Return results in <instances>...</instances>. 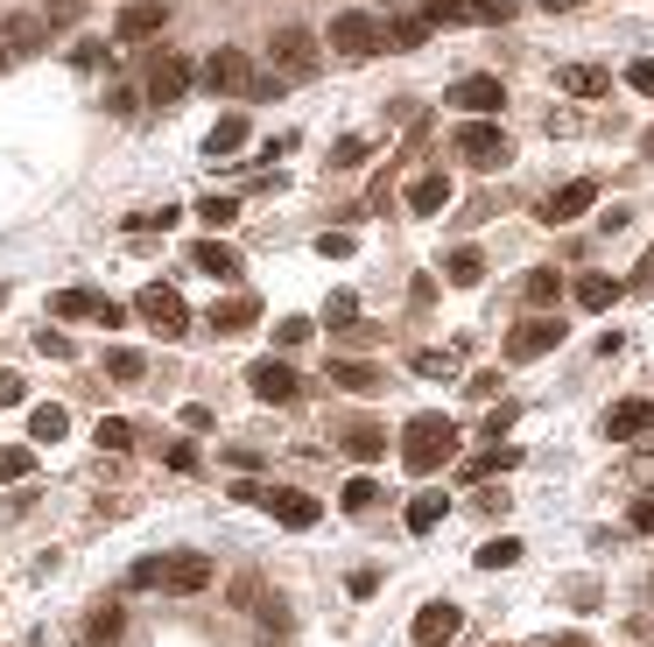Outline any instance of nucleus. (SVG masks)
<instances>
[{
    "mask_svg": "<svg viewBox=\"0 0 654 647\" xmlns=\"http://www.w3.org/2000/svg\"><path fill=\"white\" fill-rule=\"evenodd\" d=\"M451 458H457V423L451 415H415V423L401 430V464H408L415 478L443 472Z\"/></svg>",
    "mask_w": 654,
    "mask_h": 647,
    "instance_id": "nucleus-1",
    "label": "nucleus"
},
{
    "mask_svg": "<svg viewBox=\"0 0 654 647\" xmlns=\"http://www.w3.org/2000/svg\"><path fill=\"white\" fill-rule=\"evenodd\" d=\"M457 155H465L471 170H507V162H514V141L493 127V120H465V127H457Z\"/></svg>",
    "mask_w": 654,
    "mask_h": 647,
    "instance_id": "nucleus-2",
    "label": "nucleus"
},
{
    "mask_svg": "<svg viewBox=\"0 0 654 647\" xmlns=\"http://www.w3.org/2000/svg\"><path fill=\"white\" fill-rule=\"evenodd\" d=\"M134 318L155 324L162 338H184V331H190V310H184V296H176L169 282H148V289L134 296Z\"/></svg>",
    "mask_w": 654,
    "mask_h": 647,
    "instance_id": "nucleus-3",
    "label": "nucleus"
},
{
    "mask_svg": "<svg viewBox=\"0 0 654 647\" xmlns=\"http://www.w3.org/2000/svg\"><path fill=\"white\" fill-rule=\"evenodd\" d=\"M267 57H275L281 78H317V64H324V50H317V36H310V28H275Z\"/></svg>",
    "mask_w": 654,
    "mask_h": 647,
    "instance_id": "nucleus-4",
    "label": "nucleus"
},
{
    "mask_svg": "<svg viewBox=\"0 0 654 647\" xmlns=\"http://www.w3.org/2000/svg\"><path fill=\"white\" fill-rule=\"evenodd\" d=\"M324 42H331L345 64H366V57L380 50V22H374V14H331V36H324Z\"/></svg>",
    "mask_w": 654,
    "mask_h": 647,
    "instance_id": "nucleus-5",
    "label": "nucleus"
},
{
    "mask_svg": "<svg viewBox=\"0 0 654 647\" xmlns=\"http://www.w3.org/2000/svg\"><path fill=\"white\" fill-rule=\"evenodd\" d=\"M247 387H254V401H295L303 395V373L289 366V359H254V366H247Z\"/></svg>",
    "mask_w": 654,
    "mask_h": 647,
    "instance_id": "nucleus-6",
    "label": "nucleus"
},
{
    "mask_svg": "<svg viewBox=\"0 0 654 647\" xmlns=\"http://www.w3.org/2000/svg\"><path fill=\"white\" fill-rule=\"evenodd\" d=\"M190 85H198L190 57L162 50V57H155V71H148V99H155V107H184V92H190Z\"/></svg>",
    "mask_w": 654,
    "mask_h": 647,
    "instance_id": "nucleus-7",
    "label": "nucleus"
},
{
    "mask_svg": "<svg viewBox=\"0 0 654 647\" xmlns=\"http://www.w3.org/2000/svg\"><path fill=\"white\" fill-rule=\"evenodd\" d=\"M443 99H451L457 113H471V120H493L500 107H507V85H500V78H486V71H479V78H457Z\"/></svg>",
    "mask_w": 654,
    "mask_h": 647,
    "instance_id": "nucleus-8",
    "label": "nucleus"
},
{
    "mask_svg": "<svg viewBox=\"0 0 654 647\" xmlns=\"http://www.w3.org/2000/svg\"><path fill=\"white\" fill-rule=\"evenodd\" d=\"M204 584H212V556H204V549L162 556V592H176V598H198Z\"/></svg>",
    "mask_w": 654,
    "mask_h": 647,
    "instance_id": "nucleus-9",
    "label": "nucleus"
},
{
    "mask_svg": "<svg viewBox=\"0 0 654 647\" xmlns=\"http://www.w3.org/2000/svg\"><path fill=\"white\" fill-rule=\"evenodd\" d=\"M198 85H204V92H247V85H254V71H247V57L240 50H212V57H204V71H198Z\"/></svg>",
    "mask_w": 654,
    "mask_h": 647,
    "instance_id": "nucleus-10",
    "label": "nucleus"
},
{
    "mask_svg": "<svg viewBox=\"0 0 654 647\" xmlns=\"http://www.w3.org/2000/svg\"><path fill=\"white\" fill-rule=\"evenodd\" d=\"M591 204H599V176H570L563 190H549L542 219H549V225H570V219H584Z\"/></svg>",
    "mask_w": 654,
    "mask_h": 647,
    "instance_id": "nucleus-11",
    "label": "nucleus"
},
{
    "mask_svg": "<svg viewBox=\"0 0 654 647\" xmlns=\"http://www.w3.org/2000/svg\"><path fill=\"white\" fill-rule=\"evenodd\" d=\"M556 345H563V324L556 318H528V324L507 331V359H521V366H528V359H542V352H556Z\"/></svg>",
    "mask_w": 654,
    "mask_h": 647,
    "instance_id": "nucleus-12",
    "label": "nucleus"
},
{
    "mask_svg": "<svg viewBox=\"0 0 654 647\" xmlns=\"http://www.w3.org/2000/svg\"><path fill=\"white\" fill-rule=\"evenodd\" d=\"M162 28H169V0H127L121 22H113V36L121 42H148V36H162Z\"/></svg>",
    "mask_w": 654,
    "mask_h": 647,
    "instance_id": "nucleus-13",
    "label": "nucleus"
},
{
    "mask_svg": "<svg viewBox=\"0 0 654 647\" xmlns=\"http://www.w3.org/2000/svg\"><path fill=\"white\" fill-rule=\"evenodd\" d=\"M457 626H465V612H457L451 598H437V606H423V612H415V626H408V634H415V647H451V640H457Z\"/></svg>",
    "mask_w": 654,
    "mask_h": 647,
    "instance_id": "nucleus-14",
    "label": "nucleus"
},
{
    "mask_svg": "<svg viewBox=\"0 0 654 647\" xmlns=\"http://www.w3.org/2000/svg\"><path fill=\"white\" fill-rule=\"evenodd\" d=\"M324 381H331L338 395H380V387H388V373H380L374 359H331V373H324Z\"/></svg>",
    "mask_w": 654,
    "mask_h": 647,
    "instance_id": "nucleus-15",
    "label": "nucleus"
},
{
    "mask_svg": "<svg viewBox=\"0 0 654 647\" xmlns=\"http://www.w3.org/2000/svg\"><path fill=\"white\" fill-rule=\"evenodd\" d=\"M605 436H613V444H647L654 436V401H619V409L605 415Z\"/></svg>",
    "mask_w": 654,
    "mask_h": 647,
    "instance_id": "nucleus-16",
    "label": "nucleus"
},
{
    "mask_svg": "<svg viewBox=\"0 0 654 647\" xmlns=\"http://www.w3.org/2000/svg\"><path fill=\"white\" fill-rule=\"evenodd\" d=\"M267 507H275V521H281V528H295V535L324 521V500H317V493H289V486H275V500H267Z\"/></svg>",
    "mask_w": 654,
    "mask_h": 647,
    "instance_id": "nucleus-17",
    "label": "nucleus"
},
{
    "mask_svg": "<svg viewBox=\"0 0 654 647\" xmlns=\"http://www.w3.org/2000/svg\"><path fill=\"white\" fill-rule=\"evenodd\" d=\"M556 92H570V99H605V92H613V71H605V64H563V71H556Z\"/></svg>",
    "mask_w": 654,
    "mask_h": 647,
    "instance_id": "nucleus-18",
    "label": "nucleus"
},
{
    "mask_svg": "<svg viewBox=\"0 0 654 647\" xmlns=\"http://www.w3.org/2000/svg\"><path fill=\"white\" fill-rule=\"evenodd\" d=\"M190 267L212 275V282H240V253H232L226 239H198V247H190Z\"/></svg>",
    "mask_w": 654,
    "mask_h": 647,
    "instance_id": "nucleus-19",
    "label": "nucleus"
},
{
    "mask_svg": "<svg viewBox=\"0 0 654 647\" xmlns=\"http://www.w3.org/2000/svg\"><path fill=\"white\" fill-rule=\"evenodd\" d=\"M254 318H261L254 296H226V303H212V318H204V324H212L218 338H232V331H254Z\"/></svg>",
    "mask_w": 654,
    "mask_h": 647,
    "instance_id": "nucleus-20",
    "label": "nucleus"
},
{
    "mask_svg": "<svg viewBox=\"0 0 654 647\" xmlns=\"http://www.w3.org/2000/svg\"><path fill=\"white\" fill-rule=\"evenodd\" d=\"M443 282H451V289H479L486 282V253L479 247H451L443 253Z\"/></svg>",
    "mask_w": 654,
    "mask_h": 647,
    "instance_id": "nucleus-21",
    "label": "nucleus"
},
{
    "mask_svg": "<svg viewBox=\"0 0 654 647\" xmlns=\"http://www.w3.org/2000/svg\"><path fill=\"white\" fill-rule=\"evenodd\" d=\"M0 42H8L14 57H28V50H42V42H50V22H42V14H14V22L0 28Z\"/></svg>",
    "mask_w": 654,
    "mask_h": 647,
    "instance_id": "nucleus-22",
    "label": "nucleus"
},
{
    "mask_svg": "<svg viewBox=\"0 0 654 647\" xmlns=\"http://www.w3.org/2000/svg\"><path fill=\"white\" fill-rule=\"evenodd\" d=\"M380 42H388V50H423L429 22H423V14H388V22H380Z\"/></svg>",
    "mask_w": 654,
    "mask_h": 647,
    "instance_id": "nucleus-23",
    "label": "nucleus"
},
{
    "mask_svg": "<svg viewBox=\"0 0 654 647\" xmlns=\"http://www.w3.org/2000/svg\"><path fill=\"white\" fill-rule=\"evenodd\" d=\"M338 444H345V458H360V464L388 458V430H380V423H352L345 436H338Z\"/></svg>",
    "mask_w": 654,
    "mask_h": 647,
    "instance_id": "nucleus-24",
    "label": "nucleus"
},
{
    "mask_svg": "<svg viewBox=\"0 0 654 647\" xmlns=\"http://www.w3.org/2000/svg\"><path fill=\"white\" fill-rule=\"evenodd\" d=\"M443 204H451V176H437V170H429V176H415V184H408V212H443Z\"/></svg>",
    "mask_w": 654,
    "mask_h": 647,
    "instance_id": "nucleus-25",
    "label": "nucleus"
},
{
    "mask_svg": "<svg viewBox=\"0 0 654 647\" xmlns=\"http://www.w3.org/2000/svg\"><path fill=\"white\" fill-rule=\"evenodd\" d=\"M570 296H577V310H613L619 296H627V282H613V275H584Z\"/></svg>",
    "mask_w": 654,
    "mask_h": 647,
    "instance_id": "nucleus-26",
    "label": "nucleus"
},
{
    "mask_svg": "<svg viewBox=\"0 0 654 647\" xmlns=\"http://www.w3.org/2000/svg\"><path fill=\"white\" fill-rule=\"evenodd\" d=\"M64 430H71V409H64V401H36V409H28V436H36V444H56Z\"/></svg>",
    "mask_w": 654,
    "mask_h": 647,
    "instance_id": "nucleus-27",
    "label": "nucleus"
},
{
    "mask_svg": "<svg viewBox=\"0 0 654 647\" xmlns=\"http://www.w3.org/2000/svg\"><path fill=\"white\" fill-rule=\"evenodd\" d=\"M232 148H247V120H240V113H226L212 134H204V155H212V162H226Z\"/></svg>",
    "mask_w": 654,
    "mask_h": 647,
    "instance_id": "nucleus-28",
    "label": "nucleus"
},
{
    "mask_svg": "<svg viewBox=\"0 0 654 647\" xmlns=\"http://www.w3.org/2000/svg\"><path fill=\"white\" fill-rule=\"evenodd\" d=\"M443 514H451V500H443V493H415V500H408V535H429Z\"/></svg>",
    "mask_w": 654,
    "mask_h": 647,
    "instance_id": "nucleus-29",
    "label": "nucleus"
},
{
    "mask_svg": "<svg viewBox=\"0 0 654 647\" xmlns=\"http://www.w3.org/2000/svg\"><path fill=\"white\" fill-rule=\"evenodd\" d=\"M521 296H528V303H534V310H549V303H556V296H563V282H556V267H528V275H521Z\"/></svg>",
    "mask_w": 654,
    "mask_h": 647,
    "instance_id": "nucleus-30",
    "label": "nucleus"
},
{
    "mask_svg": "<svg viewBox=\"0 0 654 647\" xmlns=\"http://www.w3.org/2000/svg\"><path fill=\"white\" fill-rule=\"evenodd\" d=\"M374 500H380V486H374V478H345V486H338V507H345V514H374Z\"/></svg>",
    "mask_w": 654,
    "mask_h": 647,
    "instance_id": "nucleus-31",
    "label": "nucleus"
},
{
    "mask_svg": "<svg viewBox=\"0 0 654 647\" xmlns=\"http://www.w3.org/2000/svg\"><path fill=\"white\" fill-rule=\"evenodd\" d=\"M106 373H113V381H121V387H134V381H141V373H148V359L134 352V345H113V352H106Z\"/></svg>",
    "mask_w": 654,
    "mask_h": 647,
    "instance_id": "nucleus-32",
    "label": "nucleus"
},
{
    "mask_svg": "<svg viewBox=\"0 0 654 647\" xmlns=\"http://www.w3.org/2000/svg\"><path fill=\"white\" fill-rule=\"evenodd\" d=\"M50 310H56V318H99V310H106V296H92V289H64Z\"/></svg>",
    "mask_w": 654,
    "mask_h": 647,
    "instance_id": "nucleus-33",
    "label": "nucleus"
},
{
    "mask_svg": "<svg viewBox=\"0 0 654 647\" xmlns=\"http://www.w3.org/2000/svg\"><path fill=\"white\" fill-rule=\"evenodd\" d=\"M514 563H521V542H514V535H493L479 549V570H514Z\"/></svg>",
    "mask_w": 654,
    "mask_h": 647,
    "instance_id": "nucleus-34",
    "label": "nucleus"
},
{
    "mask_svg": "<svg viewBox=\"0 0 654 647\" xmlns=\"http://www.w3.org/2000/svg\"><path fill=\"white\" fill-rule=\"evenodd\" d=\"M121 626H127V612H121V606H99L92 620H85V634H92L99 647H113V640H121Z\"/></svg>",
    "mask_w": 654,
    "mask_h": 647,
    "instance_id": "nucleus-35",
    "label": "nucleus"
},
{
    "mask_svg": "<svg viewBox=\"0 0 654 647\" xmlns=\"http://www.w3.org/2000/svg\"><path fill=\"white\" fill-rule=\"evenodd\" d=\"M99 450H113V458H121V450H134V423H121V415H99Z\"/></svg>",
    "mask_w": 654,
    "mask_h": 647,
    "instance_id": "nucleus-36",
    "label": "nucleus"
},
{
    "mask_svg": "<svg viewBox=\"0 0 654 647\" xmlns=\"http://www.w3.org/2000/svg\"><path fill=\"white\" fill-rule=\"evenodd\" d=\"M28 472H36V450H28V444H8V450H0V478H8V486H22Z\"/></svg>",
    "mask_w": 654,
    "mask_h": 647,
    "instance_id": "nucleus-37",
    "label": "nucleus"
},
{
    "mask_svg": "<svg viewBox=\"0 0 654 647\" xmlns=\"http://www.w3.org/2000/svg\"><path fill=\"white\" fill-rule=\"evenodd\" d=\"M415 14H423L429 28H451V22H465V14H471V0H423Z\"/></svg>",
    "mask_w": 654,
    "mask_h": 647,
    "instance_id": "nucleus-38",
    "label": "nucleus"
},
{
    "mask_svg": "<svg viewBox=\"0 0 654 647\" xmlns=\"http://www.w3.org/2000/svg\"><path fill=\"white\" fill-rule=\"evenodd\" d=\"M198 219L218 233V225H232V219H240V198H218V190H212V198H198Z\"/></svg>",
    "mask_w": 654,
    "mask_h": 647,
    "instance_id": "nucleus-39",
    "label": "nucleus"
},
{
    "mask_svg": "<svg viewBox=\"0 0 654 647\" xmlns=\"http://www.w3.org/2000/svg\"><path fill=\"white\" fill-rule=\"evenodd\" d=\"M471 22H514V0H471Z\"/></svg>",
    "mask_w": 654,
    "mask_h": 647,
    "instance_id": "nucleus-40",
    "label": "nucleus"
},
{
    "mask_svg": "<svg viewBox=\"0 0 654 647\" xmlns=\"http://www.w3.org/2000/svg\"><path fill=\"white\" fill-rule=\"evenodd\" d=\"M127 584H141V592H155V584H162V556H141V563L127 570Z\"/></svg>",
    "mask_w": 654,
    "mask_h": 647,
    "instance_id": "nucleus-41",
    "label": "nucleus"
},
{
    "mask_svg": "<svg viewBox=\"0 0 654 647\" xmlns=\"http://www.w3.org/2000/svg\"><path fill=\"white\" fill-rule=\"evenodd\" d=\"M155 225H176V204H162V212H134L127 233H155Z\"/></svg>",
    "mask_w": 654,
    "mask_h": 647,
    "instance_id": "nucleus-42",
    "label": "nucleus"
},
{
    "mask_svg": "<svg viewBox=\"0 0 654 647\" xmlns=\"http://www.w3.org/2000/svg\"><path fill=\"white\" fill-rule=\"evenodd\" d=\"M627 85H633V92H647V99H654V57H633V64H627Z\"/></svg>",
    "mask_w": 654,
    "mask_h": 647,
    "instance_id": "nucleus-43",
    "label": "nucleus"
},
{
    "mask_svg": "<svg viewBox=\"0 0 654 647\" xmlns=\"http://www.w3.org/2000/svg\"><path fill=\"white\" fill-rule=\"evenodd\" d=\"M261 626H267V634H281V626H289V606H281V598H261Z\"/></svg>",
    "mask_w": 654,
    "mask_h": 647,
    "instance_id": "nucleus-44",
    "label": "nucleus"
},
{
    "mask_svg": "<svg viewBox=\"0 0 654 647\" xmlns=\"http://www.w3.org/2000/svg\"><path fill=\"white\" fill-rule=\"evenodd\" d=\"M310 338V318H281L275 324V345H303Z\"/></svg>",
    "mask_w": 654,
    "mask_h": 647,
    "instance_id": "nucleus-45",
    "label": "nucleus"
},
{
    "mask_svg": "<svg viewBox=\"0 0 654 647\" xmlns=\"http://www.w3.org/2000/svg\"><path fill=\"white\" fill-rule=\"evenodd\" d=\"M14 401H28V381L22 373H0V409H14Z\"/></svg>",
    "mask_w": 654,
    "mask_h": 647,
    "instance_id": "nucleus-46",
    "label": "nucleus"
},
{
    "mask_svg": "<svg viewBox=\"0 0 654 647\" xmlns=\"http://www.w3.org/2000/svg\"><path fill=\"white\" fill-rule=\"evenodd\" d=\"M366 162V141H338V155H331V170H360Z\"/></svg>",
    "mask_w": 654,
    "mask_h": 647,
    "instance_id": "nucleus-47",
    "label": "nucleus"
},
{
    "mask_svg": "<svg viewBox=\"0 0 654 647\" xmlns=\"http://www.w3.org/2000/svg\"><path fill=\"white\" fill-rule=\"evenodd\" d=\"M317 253H324V261H345V253H352V233H324Z\"/></svg>",
    "mask_w": 654,
    "mask_h": 647,
    "instance_id": "nucleus-48",
    "label": "nucleus"
},
{
    "mask_svg": "<svg viewBox=\"0 0 654 647\" xmlns=\"http://www.w3.org/2000/svg\"><path fill=\"white\" fill-rule=\"evenodd\" d=\"M627 521H633L641 535H654V493H647V500H633V507H627Z\"/></svg>",
    "mask_w": 654,
    "mask_h": 647,
    "instance_id": "nucleus-49",
    "label": "nucleus"
},
{
    "mask_svg": "<svg viewBox=\"0 0 654 647\" xmlns=\"http://www.w3.org/2000/svg\"><path fill=\"white\" fill-rule=\"evenodd\" d=\"M169 472H198V444H169Z\"/></svg>",
    "mask_w": 654,
    "mask_h": 647,
    "instance_id": "nucleus-50",
    "label": "nucleus"
},
{
    "mask_svg": "<svg viewBox=\"0 0 654 647\" xmlns=\"http://www.w3.org/2000/svg\"><path fill=\"white\" fill-rule=\"evenodd\" d=\"M36 345H42L50 359H71V338H64V331H36Z\"/></svg>",
    "mask_w": 654,
    "mask_h": 647,
    "instance_id": "nucleus-51",
    "label": "nucleus"
},
{
    "mask_svg": "<svg viewBox=\"0 0 654 647\" xmlns=\"http://www.w3.org/2000/svg\"><path fill=\"white\" fill-rule=\"evenodd\" d=\"M408 366H415V373H451V352H415Z\"/></svg>",
    "mask_w": 654,
    "mask_h": 647,
    "instance_id": "nucleus-52",
    "label": "nucleus"
},
{
    "mask_svg": "<svg viewBox=\"0 0 654 647\" xmlns=\"http://www.w3.org/2000/svg\"><path fill=\"white\" fill-rule=\"evenodd\" d=\"M500 430H514V401H500V409L486 415V436H493V444H500Z\"/></svg>",
    "mask_w": 654,
    "mask_h": 647,
    "instance_id": "nucleus-53",
    "label": "nucleus"
},
{
    "mask_svg": "<svg viewBox=\"0 0 654 647\" xmlns=\"http://www.w3.org/2000/svg\"><path fill=\"white\" fill-rule=\"evenodd\" d=\"M627 289H641V296H647V289H654V247H647V253H641V267H633V282H627Z\"/></svg>",
    "mask_w": 654,
    "mask_h": 647,
    "instance_id": "nucleus-54",
    "label": "nucleus"
},
{
    "mask_svg": "<svg viewBox=\"0 0 654 647\" xmlns=\"http://www.w3.org/2000/svg\"><path fill=\"white\" fill-rule=\"evenodd\" d=\"M380 592V570H352V598H374Z\"/></svg>",
    "mask_w": 654,
    "mask_h": 647,
    "instance_id": "nucleus-55",
    "label": "nucleus"
},
{
    "mask_svg": "<svg viewBox=\"0 0 654 647\" xmlns=\"http://www.w3.org/2000/svg\"><path fill=\"white\" fill-rule=\"evenodd\" d=\"M556 647H591V640H584V634H563V640H556Z\"/></svg>",
    "mask_w": 654,
    "mask_h": 647,
    "instance_id": "nucleus-56",
    "label": "nucleus"
},
{
    "mask_svg": "<svg viewBox=\"0 0 654 647\" xmlns=\"http://www.w3.org/2000/svg\"><path fill=\"white\" fill-rule=\"evenodd\" d=\"M542 8H549V14H563V8H577V0H542Z\"/></svg>",
    "mask_w": 654,
    "mask_h": 647,
    "instance_id": "nucleus-57",
    "label": "nucleus"
},
{
    "mask_svg": "<svg viewBox=\"0 0 654 647\" xmlns=\"http://www.w3.org/2000/svg\"><path fill=\"white\" fill-rule=\"evenodd\" d=\"M8 64H14V50H8V42H0V71H8Z\"/></svg>",
    "mask_w": 654,
    "mask_h": 647,
    "instance_id": "nucleus-58",
    "label": "nucleus"
},
{
    "mask_svg": "<svg viewBox=\"0 0 654 647\" xmlns=\"http://www.w3.org/2000/svg\"><path fill=\"white\" fill-rule=\"evenodd\" d=\"M0 303H8V289H0Z\"/></svg>",
    "mask_w": 654,
    "mask_h": 647,
    "instance_id": "nucleus-59",
    "label": "nucleus"
},
{
    "mask_svg": "<svg viewBox=\"0 0 654 647\" xmlns=\"http://www.w3.org/2000/svg\"><path fill=\"white\" fill-rule=\"evenodd\" d=\"M267 647H281V640H267Z\"/></svg>",
    "mask_w": 654,
    "mask_h": 647,
    "instance_id": "nucleus-60",
    "label": "nucleus"
}]
</instances>
